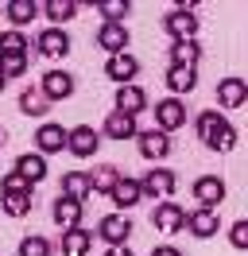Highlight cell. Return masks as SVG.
<instances>
[{
    "label": "cell",
    "instance_id": "obj_18",
    "mask_svg": "<svg viewBox=\"0 0 248 256\" xmlns=\"http://www.w3.org/2000/svg\"><path fill=\"white\" fill-rule=\"evenodd\" d=\"M105 74L112 82H120V86H132V78L140 74V62L124 50V54H108V62H105Z\"/></svg>",
    "mask_w": 248,
    "mask_h": 256
},
{
    "label": "cell",
    "instance_id": "obj_4",
    "mask_svg": "<svg viewBox=\"0 0 248 256\" xmlns=\"http://www.w3.org/2000/svg\"><path fill=\"white\" fill-rule=\"evenodd\" d=\"M101 148V132L90 124H78V128H66V152H74L78 160H93Z\"/></svg>",
    "mask_w": 248,
    "mask_h": 256
},
{
    "label": "cell",
    "instance_id": "obj_33",
    "mask_svg": "<svg viewBox=\"0 0 248 256\" xmlns=\"http://www.w3.org/2000/svg\"><path fill=\"white\" fill-rule=\"evenodd\" d=\"M31 43H28V35L24 32H4L0 35V54H28Z\"/></svg>",
    "mask_w": 248,
    "mask_h": 256
},
{
    "label": "cell",
    "instance_id": "obj_37",
    "mask_svg": "<svg viewBox=\"0 0 248 256\" xmlns=\"http://www.w3.org/2000/svg\"><path fill=\"white\" fill-rule=\"evenodd\" d=\"M152 256H182V252H178V248H174V244H159V248H155Z\"/></svg>",
    "mask_w": 248,
    "mask_h": 256
},
{
    "label": "cell",
    "instance_id": "obj_1",
    "mask_svg": "<svg viewBox=\"0 0 248 256\" xmlns=\"http://www.w3.org/2000/svg\"><path fill=\"white\" fill-rule=\"evenodd\" d=\"M198 140L206 148H214V152H232L236 144V128L229 124V116L225 112H198Z\"/></svg>",
    "mask_w": 248,
    "mask_h": 256
},
{
    "label": "cell",
    "instance_id": "obj_34",
    "mask_svg": "<svg viewBox=\"0 0 248 256\" xmlns=\"http://www.w3.org/2000/svg\"><path fill=\"white\" fill-rule=\"evenodd\" d=\"M20 256H50V240L39 237V233H28L20 240Z\"/></svg>",
    "mask_w": 248,
    "mask_h": 256
},
{
    "label": "cell",
    "instance_id": "obj_38",
    "mask_svg": "<svg viewBox=\"0 0 248 256\" xmlns=\"http://www.w3.org/2000/svg\"><path fill=\"white\" fill-rule=\"evenodd\" d=\"M105 256H132V248H128V244H116V248H108Z\"/></svg>",
    "mask_w": 248,
    "mask_h": 256
},
{
    "label": "cell",
    "instance_id": "obj_35",
    "mask_svg": "<svg viewBox=\"0 0 248 256\" xmlns=\"http://www.w3.org/2000/svg\"><path fill=\"white\" fill-rule=\"evenodd\" d=\"M0 194H35V186H31L24 175H4V182H0Z\"/></svg>",
    "mask_w": 248,
    "mask_h": 256
},
{
    "label": "cell",
    "instance_id": "obj_40",
    "mask_svg": "<svg viewBox=\"0 0 248 256\" xmlns=\"http://www.w3.org/2000/svg\"><path fill=\"white\" fill-rule=\"evenodd\" d=\"M0 90H4V78H0Z\"/></svg>",
    "mask_w": 248,
    "mask_h": 256
},
{
    "label": "cell",
    "instance_id": "obj_3",
    "mask_svg": "<svg viewBox=\"0 0 248 256\" xmlns=\"http://www.w3.org/2000/svg\"><path fill=\"white\" fill-rule=\"evenodd\" d=\"M174 186H178V178H174V171H167V167H152L148 175L140 178V194H148L155 202H167L170 194H174Z\"/></svg>",
    "mask_w": 248,
    "mask_h": 256
},
{
    "label": "cell",
    "instance_id": "obj_20",
    "mask_svg": "<svg viewBox=\"0 0 248 256\" xmlns=\"http://www.w3.org/2000/svg\"><path fill=\"white\" fill-rule=\"evenodd\" d=\"M136 132H140L136 116H124V112H108V116H105V136H108V140L124 144V140H132Z\"/></svg>",
    "mask_w": 248,
    "mask_h": 256
},
{
    "label": "cell",
    "instance_id": "obj_14",
    "mask_svg": "<svg viewBox=\"0 0 248 256\" xmlns=\"http://www.w3.org/2000/svg\"><path fill=\"white\" fill-rule=\"evenodd\" d=\"M186 229L194 233V237H217V229H221V218H217V210H206V206H198V210H190L186 214Z\"/></svg>",
    "mask_w": 248,
    "mask_h": 256
},
{
    "label": "cell",
    "instance_id": "obj_19",
    "mask_svg": "<svg viewBox=\"0 0 248 256\" xmlns=\"http://www.w3.org/2000/svg\"><path fill=\"white\" fill-rule=\"evenodd\" d=\"M108 198H112V206H120V214H124L128 206H136L140 198H144V194H140V178H128V175H120L116 182H112Z\"/></svg>",
    "mask_w": 248,
    "mask_h": 256
},
{
    "label": "cell",
    "instance_id": "obj_27",
    "mask_svg": "<svg viewBox=\"0 0 248 256\" xmlns=\"http://www.w3.org/2000/svg\"><path fill=\"white\" fill-rule=\"evenodd\" d=\"M198 58H202V47H198V39H186V43H174L170 47V66H198Z\"/></svg>",
    "mask_w": 248,
    "mask_h": 256
},
{
    "label": "cell",
    "instance_id": "obj_5",
    "mask_svg": "<svg viewBox=\"0 0 248 256\" xmlns=\"http://www.w3.org/2000/svg\"><path fill=\"white\" fill-rule=\"evenodd\" d=\"M97 237L105 240L108 248L128 244V237H132V218H128V214H105V218L97 222Z\"/></svg>",
    "mask_w": 248,
    "mask_h": 256
},
{
    "label": "cell",
    "instance_id": "obj_36",
    "mask_svg": "<svg viewBox=\"0 0 248 256\" xmlns=\"http://www.w3.org/2000/svg\"><path fill=\"white\" fill-rule=\"evenodd\" d=\"M229 240H232V248H248V222H236L229 229Z\"/></svg>",
    "mask_w": 248,
    "mask_h": 256
},
{
    "label": "cell",
    "instance_id": "obj_10",
    "mask_svg": "<svg viewBox=\"0 0 248 256\" xmlns=\"http://www.w3.org/2000/svg\"><path fill=\"white\" fill-rule=\"evenodd\" d=\"M136 140H140V156H144V160L159 163V160H167V156H170V136H163L159 128L136 132Z\"/></svg>",
    "mask_w": 248,
    "mask_h": 256
},
{
    "label": "cell",
    "instance_id": "obj_25",
    "mask_svg": "<svg viewBox=\"0 0 248 256\" xmlns=\"http://www.w3.org/2000/svg\"><path fill=\"white\" fill-rule=\"evenodd\" d=\"M167 86H170V94H190V90L198 86V70H190V66H170Z\"/></svg>",
    "mask_w": 248,
    "mask_h": 256
},
{
    "label": "cell",
    "instance_id": "obj_21",
    "mask_svg": "<svg viewBox=\"0 0 248 256\" xmlns=\"http://www.w3.org/2000/svg\"><path fill=\"white\" fill-rule=\"evenodd\" d=\"M4 16L12 20V32H24V28H28L31 20L39 16V4H35V0H8Z\"/></svg>",
    "mask_w": 248,
    "mask_h": 256
},
{
    "label": "cell",
    "instance_id": "obj_15",
    "mask_svg": "<svg viewBox=\"0 0 248 256\" xmlns=\"http://www.w3.org/2000/svg\"><path fill=\"white\" fill-rule=\"evenodd\" d=\"M82 202H74V198H54V210H50V218H54V225H58L62 233H70V229H78L82 225Z\"/></svg>",
    "mask_w": 248,
    "mask_h": 256
},
{
    "label": "cell",
    "instance_id": "obj_11",
    "mask_svg": "<svg viewBox=\"0 0 248 256\" xmlns=\"http://www.w3.org/2000/svg\"><path fill=\"white\" fill-rule=\"evenodd\" d=\"M39 90H43L46 101H66V97L74 94V74H66V70H46L43 82H39Z\"/></svg>",
    "mask_w": 248,
    "mask_h": 256
},
{
    "label": "cell",
    "instance_id": "obj_16",
    "mask_svg": "<svg viewBox=\"0 0 248 256\" xmlns=\"http://www.w3.org/2000/svg\"><path fill=\"white\" fill-rule=\"evenodd\" d=\"M244 101H248V82L244 78L217 82V105H221V109H240Z\"/></svg>",
    "mask_w": 248,
    "mask_h": 256
},
{
    "label": "cell",
    "instance_id": "obj_31",
    "mask_svg": "<svg viewBox=\"0 0 248 256\" xmlns=\"http://www.w3.org/2000/svg\"><path fill=\"white\" fill-rule=\"evenodd\" d=\"M0 206L8 218H28L31 214V194H0Z\"/></svg>",
    "mask_w": 248,
    "mask_h": 256
},
{
    "label": "cell",
    "instance_id": "obj_17",
    "mask_svg": "<svg viewBox=\"0 0 248 256\" xmlns=\"http://www.w3.org/2000/svg\"><path fill=\"white\" fill-rule=\"evenodd\" d=\"M144 109H148V94L140 90L136 82H132V86H116V112H124V116H140Z\"/></svg>",
    "mask_w": 248,
    "mask_h": 256
},
{
    "label": "cell",
    "instance_id": "obj_6",
    "mask_svg": "<svg viewBox=\"0 0 248 256\" xmlns=\"http://www.w3.org/2000/svg\"><path fill=\"white\" fill-rule=\"evenodd\" d=\"M186 124V105L178 101V97H163V101H155V128L167 136V132H174V128Z\"/></svg>",
    "mask_w": 248,
    "mask_h": 256
},
{
    "label": "cell",
    "instance_id": "obj_9",
    "mask_svg": "<svg viewBox=\"0 0 248 256\" xmlns=\"http://www.w3.org/2000/svg\"><path fill=\"white\" fill-rule=\"evenodd\" d=\"M62 148H66V128L62 124H39V132H35V156H58Z\"/></svg>",
    "mask_w": 248,
    "mask_h": 256
},
{
    "label": "cell",
    "instance_id": "obj_8",
    "mask_svg": "<svg viewBox=\"0 0 248 256\" xmlns=\"http://www.w3.org/2000/svg\"><path fill=\"white\" fill-rule=\"evenodd\" d=\"M35 50L43 58H66L70 54V35L62 32V28H43L39 39H35Z\"/></svg>",
    "mask_w": 248,
    "mask_h": 256
},
{
    "label": "cell",
    "instance_id": "obj_2",
    "mask_svg": "<svg viewBox=\"0 0 248 256\" xmlns=\"http://www.w3.org/2000/svg\"><path fill=\"white\" fill-rule=\"evenodd\" d=\"M163 28H167V35L174 39V43H186V39H198V16H194V4H182V8L167 12Z\"/></svg>",
    "mask_w": 248,
    "mask_h": 256
},
{
    "label": "cell",
    "instance_id": "obj_13",
    "mask_svg": "<svg viewBox=\"0 0 248 256\" xmlns=\"http://www.w3.org/2000/svg\"><path fill=\"white\" fill-rule=\"evenodd\" d=\"M194 198H198V206L217 210L221 202H225V182H221L217 175H202V178H194Z\"/></svg>",
    "mask_w": 248,
    "mask_h": 256
},
{
    "label": "cell",
    "instance_id": "obj_24",
    "mask_svg": "<svg viewBox=\"0 0 248 256\" xmlns=\"http://www.w3.org/2000/svg\"><path fill=\"white\" fill-rule=\"evenodd\" d=\"M90 248H93V233H86L82 225L70 229V233H62V252L66 256H86Z\"/></svg>",
    "mask_w": 248,
    "mask_h": 256
},
{
    "label": "cell",
    "instance_id": "obj_28",
    "mask_svg": "<svg viewBox=\"0 0 248 256\" xmlns=\"http://www.w3.org/2000/svg\"><path fill=\"white\" fill-rule=\"evenodd\" d=\"M116 178H120V171H116L112 163H101V167H97V171L90 175V190H93V194H108Z\"/></svg>",
    "mask_w": 248,
    "mask_h": 256
},
{
    "label": "cell",
    "instance_id": "obj_7",
    "mask_svg": "<svg viewBox=\"0 0 248 256\" xmlns=\"http://www.w3.org/2000/svg\"><path fill=\"white\" fill-rule=\"evenodd\" d=\"M152 222H155V229L159 233H178V229H186V210L182 206H174V202H155V210H152Z\"/></svg>",
    "mask_w": 248,
    "mask_h": 256
},
{
    "label": "cell",
    "instance_id": "obj_26",
    "mask_svg": "<svg viewBox=\"0 0 248 256\" xmlns=\"http://www.w3.org/2000/svg\"><path fill=\"white\" fill-rule=\"evenodd\" d=\"M46 12V20H50V28H62L66 20H74L78 16V4L74 0H46V4H39Z\"/></svg>",
    "mask_w": 248,
    "mask_h": 256
},
{
    "label": "cell",
    "instance_id": "obj_30",
    "mask_svg": "<svg viewBox=\"0 0 248 256\" xmlns=\"http://www.w3.org/2000/svg\"><path fill=\"white\" fill-rule=\"evenodd\" d=\"M97 12H101L105 24H124V16L132 12V4H128V0H101V4H97Z\"/></svg>",
    "mask_w": 248,
    "mask_h": 256
},
{
    "label": "cell",
    "instance_id": "obj_22",
    "mask_svg": "<svg viewBox=\"0 0 248 256\" xmlns=\"http://www.w3.org/2000/svg\"><path fill=\"white\" fill-rule=\"evenodd\" d=\"M90 171H66L62 175V198H74V202H86L90 198Z\"/></svg>",
    "mask_w": 248,
    "mask_h": 256
},
{
    "label": "cell",
    "instance_id": "obj_23",
    "mask_svg": "<svg viewBox=\"0 0 248 256\" xmlns=\"http://www.w3.org/2000/svg\"><path fill=\"white\" fill-rule=\"evenodd\" d=\"M16 175H24L31 186H35V182H43V178H46V160H43V156H35V152H28V156L16 160Z\"/></svg>",
    "mask_w": 248,
    "mask_h": 256
},
{
    "label": "cell",
    "instance_id": "obj_29",
    "mask_svg": "<svg viewBox=\"0 0 248 256\" xmlns=\"http://www.w3.org/2000/svg\"><path fill=\"white\" fill-rule=\"evenodd\" d=\"M46 105H50V101L43 97V90H39V86H35V90L28 86V90L20 94V109L28 112V116H43V112H46Z\"/></svg>",
    "mask_w": 248,
    "mask_h": 256
},
{
    "label": "cell",
    "instance_id": "obj_32",
    "mask_svg": "<svg viewBox=\"0 0 248 256\" xmlns=\"http://www.w3.org/2000/svg\"><path fill=\"white\" fill-rule=\"evenodd\" d=\"M28 70V54H0V78H4V86L12 78H20Z\"/></svg>",
    "mask_w": 248,
    "mask_h": 256
},
{
    "label": "cell",
    "instance_id": "obj_39",
    "mask_svg": "<svg viewBox=\"0 0 248 256\" xmlns=\"http://www.w3.org/2000/svg\"><path fill=\"white\" fill-rule=\"evenodd\" d=\"M0 144H4V132H0Z\"/></svg>",
    "mask_w": 248,
    "mask_h": 256
},
{
    "label": "cell",
    "instance_id": "obj_12",
    "mask_svg": "<svg viewBox=\"0 0 248 256\" xmlns=\"http://www.w3.org/2000/svg\"><path fill=\"white\" fill-rule=\"evenodd\" d=\"M128 43H132V35H128L124 24H101V28H97V47L108 50V54H124Z\"/></svg>",
    "mask_w": 248,
    "mask_h": 256
}]
</instances>
